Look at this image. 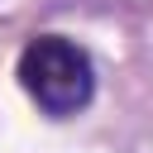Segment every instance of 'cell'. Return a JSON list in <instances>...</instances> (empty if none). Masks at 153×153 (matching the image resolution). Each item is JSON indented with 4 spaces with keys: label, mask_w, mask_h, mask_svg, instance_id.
<instances>
[{
    "label": "cell",
    "mask_w": 153,
    "mask_h": 153,
    "mask_svg": "<svg viewBox=\"0 0 153 153\" xmlns=\"http://www.w3.org/2000/svg\"><path fill=\"white\" fill-rule=\"evenodd\" d=\"M19 86L29 91V100L38 110L67 120V115L91 105V96H96V62H91V53L76 38L38 33L19 53Z\"/></svg>",
    "instance_id": "cell-1"
}]
</instances>
